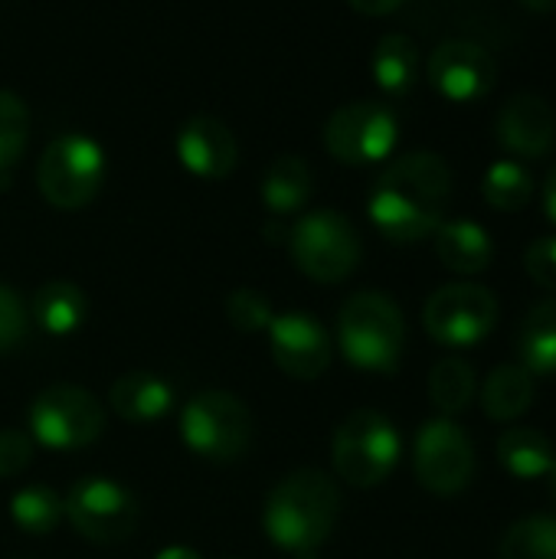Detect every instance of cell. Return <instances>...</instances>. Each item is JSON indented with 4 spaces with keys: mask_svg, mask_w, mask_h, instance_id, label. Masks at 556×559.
<instances>
[{
    "mask_svg": "<svg viewBox=\"0 0 556 559\" xmlns=\"http://www.w3.org/2000/svg\"><path fill=\"white\" fill-rule=\"evenodd\" d=\"M449 200V164L436 151H410L377 177L367 213L390 242H419L446 223Z\"/></svg>",
    "mask_w": 556,
    "mask_h": 559,
    "instance_id": "obj_1",
    "label": "cell"
},
{
    "mask_svg": "<svg viewBox=\"0 0 556 559\" xmlns=\"http://www.w3.org/2000/svg\"><path fill=\"white\" fill-rule=\"evenodd\" d=\"M338 518H341L338 485L318 468H301L272 488L262 511V527L275 547L305 557L334 534Z\"/></svg>",
    "mask_w": 556,
    "mask_h": 559,
    "instance_id": "obj_2",
    "label": "cell"
},
{
    "mask_svg": "<svg viewBox=\"0 0 556 559\" xmlns=\"http://www.w3.org/2000/svg\"><path fill=\"white\" fill-rule=\"evenodd\" d=\"M338 344L344 357L367 373H393L406 347L400 305L383 292H357L338 314Z\"/></svg>",
    "mask_w": 556,
    "mask_h": 559,
    "instance_id": "obj_3",
    "label": "cell"
},
{
    "mask_svg": "<svg viewBox=\"0 0 556 559\" xmlns=\"http://www.w3.org/2000/svg\"><path fill=\"white\" fill-rule=\"evenodd\" d=\"M252 436L256 423L249 406L226 390L197 393L180 409V439L197 459L216 465L239 462L249 452Z\"/></svg>",
    "mask_w": 556,
    "mask_h": 559,
    "instance_id": "obj_4",
    "label": "cell"
},
{
    "mask_svg": "<svg viewBox=\"0 0 556 559\" xmlns=\"http://www.w3.org/2000/svg\"><path fill=\"white\" fill-rule=\"evenodd\" d=\"M400 452H403V442H400L397 426L377 409L351 413L338 426L334 442H331L334 472L351 488L383 485L400 465Z\"/></svg>",
    "mask_w": 556,
    "mask_h": 559,
    "instance_id": "obj_5",
    "label": "cell"
},
{
    "mask_svg": "<svg viewBox=\"0 0 556 559\" xmlns=\"http://www.w3.org/2000/svg\"><path fill=\"white\" fill-rule=\"evenodd\" d=\"M105 174H108V160L102 144L88 134L66 131L46 144L36 167V183L49 206L82 210L98 197Z\"/></svg>",
    "mask_w": 556,
    "mask_h": 559,
    "instance_id": "obj_6",
    "label": "cell"
},
{
    "mask_svg": "<svg viewBox=\"0 0 556 559\" xmlns=\"http://www.w3.org/2000/svg\"><path fill=\"white\" fill-rule=\"evenodd\" d=\"M295 265L321 285H338L360 265L364 246L354 223L338 210H315L301 216L288 233Z\"/></svg>",
    "mask_w": 556,
    "mask_h": 559,
    "instance_id": "obj_7",
    "label": "cell"
},
{
    "mask_svg": "<svg viewBox=\"0 0 556 559\" xmlns=\"http://www.w3.org/2000/svg\"><path fill=\"white\" fill-rule=\"evenodd\" d=\"M426 334L452 350L482 344L498 324V298L475 282H452L429 295L423 308Z\"/></svg>",
    "mask_w": 556,
    "mask_h": 559,
    "instance_id": "obj_8",
    "label": "cell"
},
{
    "mask_svg": "<svg viewBox=\"0 0 556 559\" xmlns=\"http://www.w3.org/2000/svg\"><path fill=\"white\" fill-rule=\"evenodd\" d=\"M26 419L33 442L56 452H75L102 436L105 409L82 386H49L33 400Z\"/></svg>",
    "mask_w": 556,
    "mask_h": 559,
    "instance_id": "obj_9",
    "label": "cell"
},
{
    "mask_svg": "<svg viewBox=\"0 0 556 559\" xmlns=\"http://www.w3.org/2000/svg\"><path fill=\"white\" fill-rule=\"evenodd\" d=\"M397 141H400V121L383 102H347L324 124L328 154L351 167L387 160Z\"/></svg>",
    "mask_w": 556,
    "mask_h": 559,
    "instance_id": "obj_10",
    "label": "cell"
},
{
    "mask_svg": "<svg viewBox=\"0 0 556 559\" xmlns=\"http://www.w3.org/2000/svg\"><path fill=\"white\" fill-rule=\"evenodd\" d=\"M413 472L433 495L449 498L465 491L475 478V445L469 432L446 416L429 419L413 442Z\"/></svg>",
    "mask_w": 556,
    "mask_h": 559,
    "instance_id": "obj_11",
    "label": "cell"
},
{
    "mask_svg": "<svg viewBox=\"0 0 556 559\" xmlns=\"http://www.w3.org/2000/svg\"><path fill=\"white\" fill-rule=\"evenodd\" d=\"M72 531L92 544H121L138 527V501L111 478H82L62 501Z\"/></svg>",
    "mask_w": 556,
    "mask_h": 559,
    "instance_id": "obj_12",
    "label": "cell"
},
{
    "mask_svg": "<svg viewBox=\"0 0 556 559\" xmlns=\"http://www.w3.org/2000/svg\"><path fill=\"white\" fill-rule=\"evenodd\" d=\"M429 85L452 105L482 102L498 82L495 56L472 39H446L429 56Z\"/></svg>",
    "mask_w": 556,
    "mask_h": 559,
    "instance_id": "obj_13",
    "label": "cell"
},
{
    "mask_svg": "<svg viewBox=\"0 0 556 559\" xmlns=\"http://www.w3.org/2000/svg\"><path fill=\"white\" fill-rule=\"evenodd\" d=\"M269 347L279 370L292 380H318L331 367V337L318 318L305 311L275 314L269 324Z\"/></svg>",
    "mask_w": 556,
    "mask_h": 559,
    "instance_id": "obj_14",
    "label": "cell"
},
{
    "mask_svg": "<svg viewBox=\"0 0 556 559\" xmlns=\"http://www.w3.org/2000/svg\"><path fill=\"white\" fill-rule=\"evenodd\" d=\"M177 160L200 180H226L239 164V144L226 121L213 115H193L180 124L174 141Z\"/></svg>",
    "mask_w": 556,
    "mask_h": 559,
    "instance_id": "obj_15",
    "label": "cell"
},
{
    "mask_svg": "<svg viewBox=\"0 0 556 559\" xmlns=\"http://www.w3.org/2000/svg\"><path fill=\"white\" fill-rule=\"evenodd\" d=\"M498 141L508 154L541 160L556 147V115L544 95L521 92L498 115Z\"/></svg>",
    "mask_w": 556,
    "mask_h": 559,
    "instance_id": "obj_16",
    "label": "cell"
},
{
    "mask_svg": "<svg viewBox=\"0 0 556 559\" xmlns=\"http://www.w3.org/2000/svg\"><path fill=\"white\" fill-rule=\"evenodd\" d=\"M108 406L118 419H125L131 426H147L174 409V386L157 373L134 370L111 383Z\"/></svg>",
    "mask_w": 556,
    "mask_h": 559,
    "instance_id": "obj_17",
    "label": "cell"
},
{
    "mask_svg": "<svg viewBox=\"0 0 556 559\" xmlns=\"http://www.w3.org/2000/svg\"><path fill=\"white\" fill-rule=\"evenodd\" d=\"M436 255L449 272L478 275L495 262V242L475 219H446L436 233Z\"/></svg>",
    "mask_w": 556,
    "mask_h": 559,
    "instance_id": "obj_18",
    "label": "cell"
},
{
    "mask_svg": "<svg viewBox=\"0 0 556 559\" xmlns=\"http://www.w3.org/2000/svg\"><path fill=\"white\" fill-rule=\"evenodd\" d=\"M537 393V377L524 370L521 364H501L488 373L482 386V409L495 423H514L521 419Z\"/></svg>",
    "mask_w": 556,
    "mask_h": 559,
    "instance_id": "obj_19",
    "label": "cell"
},
{
    "mask_svg": "<svg viewBox=\"0 0 556 559\" xmlns=\"http://www.w3.org/2000/svg\"><path fill=\"white\" fill-rule=\"evenodd\" d=\"M259 197L272 216H292L311 200V170L305 157L298 154H282L269 164L262 174Z\"/></svg>",
    "mask_w": 556,
    "mask_h": 559,
    "instance_id": "obj_20",
    "label": "cell"
},
{
    "mask_svg": "<svg viewBox=\"0 0 556 559\" xmlns=\"http://www.w3.org/2000/svg\"><path fill=\"white\" fill-rule=\"evenodd\" d=\"M29 318L43 334H75L85 321V295L72 282H46L36 288L29 301Z\"/></svg>",
    "mask_w": 556,
    "mask_h": 559,
    "instance_id": "obj_21",
    "label": "cell"
},
{
    "mask_svg": "<svg viewBox=\"0 0 556 559\" xmlns=\"http://www.w3.org/2000/svg\"><path fill=\"white\" fill-rule=\"evenodd\" d=\"M498 462L511 478L521 481H537L547 478L556 462L554 445L544 432L531 429V426H514L498 439Z\"/></svg>",
    "mask_w": 556,
    "mask_h": 559,
    "instance_id": "obj_22",
    "label": "cell"
},
{
    "mask_svg": "<svg viewBox=\"0 0 556 559\" xmlns=\"http://www.w3.org/2000/svg\"><path fill=\"white\" fill-rule=\"evenodd\" d=\"M518 357L531 377H556V298H547L528 311L518 328Z\"/></svg>",
    "mask_w": 556,
    "mask_h": 559,
    "instance_id": "obj_23",
    "label": "cell"
},
{
    "mask_svg": "<svg viewBox=\"0 0 556 559\" xmlns=\"http://www.w3.org/2000/svg\"><path fill=\"white\" fill-rule=\"evenodd\" d=\"M370 69L387 95H406L419 79V46L406 33H387L374 49Z\"/></svg>",
    "mask_w": 556,
    "mask_h": 559,
    "instance_id": "obj_24",
    "label": "cell"
},
{
    "mask_svg": "<svg viewBox=\"0 0 556 559\" xmlns=\"http://www.w3.org/2000/svg\"><path fill=\"white\" fill-rule=\"evenodd\" d=\"M475 393H478V377H475V367L469 360L442 357L433 367V373H429V400L446 419L465 413L472 406Z\"/></svg>",
    "mask_w": 556,
    "mask_h": 559,
    "instance_id": "obj_25",
    "label": "cell"
},
{
    "mask_svg": "<svg viewBox=\"0 0 556 559\" xmlns=\"http://www.w3.org/2000/svg\"><path fill=\"white\" fill-rule=\"evenodd\" d=\"M482 197L488 206L501 210V213H514V210H524L534 197V177L524 164L518 160H495L488 170H485V180H482Z\"/></svg>",
    "mask_w": 556,
    "mask_h": 559,
    "instance_id": "obj_26",
    "label": "cell"
},
{
    "mask_svg": "<svg viewBox=\"0 0 556 559\" xmlns=\"http://www.w3.org/2000/svg\"><path fill=\"white\" fill-rule=\"evenodd\" d=\"M62 498L46 488V485H29V488H20L10 501V518L13 524L23 531V534H33V537H46L59 527L62 521Z\"/></svg>",
    "mask_w": 556,
    "mask_h": 559,
    "instance_id": "obj_27",
    "label": "cell"
},
{
    "mask_svg": "<svg viewBox=\"0 0 556 559\" xmlns=\"http://www.w3.org/2000/svg\"><path fill=\"white\" fill-rule=\"evenodd\" d=\"M26 144H29V108L16 92L0 88V183H7L10 170L23 160Z\"/></svg>",
    "mask_w": 556,
    "mask_h": 559,
    "instance_id": "obj_28",
    "label": "cell"
},
{
    "mask_svg": "<svg viewBox=\"0 0 556 559\" xmlns=\"http://www.w3.org/2000/svg\"><path fill=\"white\" fill-rule=\"evenodd\" d=\"M498 559H556V518H524L501 537Z\"/></svg>",
    "mask_w": 556,
    "mask_h": 559,
    "instance_id": "obj_29",
    "label": "cell"
},
{
    "mask_svg": "<svg viewBox=\"0 0 556 559\" xmlns=\"http://www.w3.org/2000/svg\"><path fill=\"white\" fill-rule=\"evenodd\" d=\"M226 318L236 331H246V334H259V331H269L275 311H272V301L269 295L256 292V288H236L229 298H226Z\"/></svg>",
    "mask_w": 556,
    "mask_h": 559,
    "instance_id": "obj_30",
    "label": "cell"
},
{
    "mask_svg": "<svg viewBox=\"0 0 556 559\" xmlns=\"http://www.w3.org/2000/svg\"><path fill=\"white\" fill-rule=\"evenodd\" d=\"M29 331V314L23 298L0 282V354H13Z\"/></svg>",
    "mask_w": 556,
    "mask_h": 559,
    "instance_id": "obj_31",
    "label": "cell"
},
{
    "mask_svg": "<svg viewBox=\"0 0 556 559\" xmlns=\"http://www.w3.org/2000/svg\"><path fill=\"white\" fill-rule=\"evenodd\" d=\"M33 436L20 429H0V478H16L33 462Z\"/></svg>",
    "mask_w": 556,
    "mask_h": 559,
    "instance_id": "obj_32",
    "label": "cell"
},
{
    "mask_svg": "<svg viewBox=\"0 0 556 559\" xmlns=\"http://www.w3.org/2000/svg\"><path fill=\"white\" fill-rule=\"evenodd\" d=\"M524 269L534 285L556 292V236H541L531 242V249L524 255Z\"/></svg>",
    "mask_w": 556,
    "mask_h": 559,
    "instance_id": "obj_33",
    "label": "cell"
},
{
    "mask_svg": "<svg viewBox=\"0 0 556 559\" xmlns=\"http://www.w3.org/2000/svg\"><path fill=\"white\" fill-rule=\"evenodd\" d=\"M357 13H364V16H387V13H393V10H400L406 0H347Z\"/></svg>",
    "mask_w": 556,
    "mask_h": 559,
    "instance_id": "obj_34",
    "label": "cell"
},
{
    "mask_svg": "<svg viewBox=\"0 0 556 559\" xmlns=\"http://www.w3.org/2000/svg\"><path fill=\"white\" fill-rule=\"evenodd\" d=\"M541 200H544V213H547V219L556 226V167L547 174V180H544V193H541Z\"/></svg>",
    "mask_w": 556,
    "mask_h": 559,
    "instance_id": "obj_35",
    "label": "cell"
},
{
    "mask_svg": "<svg viewBox=\"0 0 556 559\" xmlns=\"http://www.w3.org/2000/svg\"><path fill=\"white\" fill-rule=\"evenodd\" d=\"M154 559H203L197 550H190V547H167V550H161Z\"/></svg>",
    "mask_w": 556,
    "mask_h": 559,
    "instance_id": "obj_36",
    "label": "cell"
},
{
    "mask_svg": "<svg viewBox=\"0 0 556 559\" xmlns=\"http://www.w3.org/2000/svg\"><path fill=\"white\" fill-rule=\"evenodd\" d=\"M528 10H537V13H554L556 0H521Z\"/></svg>",
    "mask_w": 556,
    "mask_h": 559,
    "instance_id": "obj_37",
    "label": "cell"
},
{
    "mask_svg": "<svg viewBox=\"0 0 556 559\" xmlns=\"http://www.w3.org/2000/svg\"><path fill=\"white\" fill-rule=\"evenodd\" d=\"M547 478H551V495H554V501H556V462H554V468H551V475H547Z\"/></svg>",
    "mask_w": 556,
    "mask_h": 559,
    "instance_id": "obj_38",
    "label": "cell"
},
{
    "mask_svg": "<svg viewBox=\"0 0 556 559\" xmlns=\"http://www.w3.org/2000/svg\"><path fill=\"white\" fill-rule=\"evenodd\" d=\"M298 559H315V557H311V554H305V557H298Z\"/></svg>",
    "mask_w": 556,
    "mask_h": 559,
    "instance_id": "obj_39",
    "label": "cell"
}]
</instances>
